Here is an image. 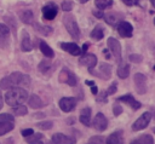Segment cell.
Segmentation results:
<instances>
[{
	"mask_svg": "<svg viewBox=\"0 0 155 144\" xmlns=\"http://www.w3.org/2000/svg\"><path fill=\"white\" fill-rule=\"evenodd\" d=\"M29 85H30V77L27 74H22L19 71L12 73L11 75L4 77L0 81V88L1 90H10V88H13L16 86L24 88V87H29Z\"/></svg>",
	"mask_w": 155,
	"mask_h": 144,
	"instance_id": "cell-1",
	"label": "cell"
},
{
	"mask_svg": "<svg viewBox=\"0 0 155 144\" xmlns=\"http://www.w3.org/2000/svg\"><path fill=\"white\" fill-rule=\"evenodd\" d=\"M5 103L10 106H18L24 104V102L28 99V92L23 87H13L10 88L5 93Z\"/></svg>",
	"mask_w": 155,
	"mask_h": 144,
	"instance_id": "cell-2",
	"label": "cell"
},
{
	"mask_svg": "<svg viewBox=\"0 0 155 144\" xmlns=\"http://www.w3.org/2000/svg\"><path fill=\"white\" fill-rule=\"evenodd\" d=\"M62 19H63V24H64L67 31L70 34V36L75 40L80 39V29H79V25H78V22L75 19V17L73 15L67 13V15L63 16Z\"/></svg>",
	"mask_w": 155,
	"mask_h": 144,
	"instance_id": "cell-3",
	"label": "cell"
},
{
	"mask_svg": "<svg viewBox=\"0 0 155 144\" xmlns=\"http://www.w3.org/2000/svg\"><path fill=\"white\" fill-rule=\"evenodd\" d=\"M107 44H108V50L113 53V56L115 57V61L117 63H121V61H122V52H121L120 42L115 38H109L107 40Z\"/></svg>",
	"mask_w": 155,
	"mask_h": 144,
	"instance_id": "cell-4",
	"label": "cell"
},
{
	"mask_svg": "<svg viewBox=\"0 0 155 144\" xmlns=\"http://www.w3.org/2000/svg\"><path fill=\"white\" fill-rule=\"evenodd\" d=\"M150 120H151V114H150L149 111L143 113V114H142V116H140V117H138V119L133 122V125H132V129L137 132V131H140V129L147 128V126L149 125Z\"/></svg>",
	"mask_w": 155,
	"mask_h": 144,
	"instance_id": "cell-5",
	"label": "cell"
},
{
	"mask_svg": "<svg viewBox=\"0 0 155 144\" xmlns=\"http://www.w3.org/2000/svg\"><path fill=\"white\" fill-rule=\"evenodd\" d=\"M59 81L61 82H64V83H67V85H69V86H75L76 83H78V80H76V76H75V74H73L69 69H67V68H63L62 70H61V73H59Z\"/></svg>",
	"mask_w": 155,
	"mask_h": 144,
	"instance_id": "cell-6",
	"label": "cell"
},
{
	"mask_svg": "<svg viewBox=\"0 0 155 144\" xmlns=\"http://www.w3.org/2000/svg\"><path fill=\"white\" fill-rule=\"evenodd\" d=\"M58 13V7L53 2H48L42 7V18L47 21H52Z\"/></svg>",
	"mask_w": 155,
	"mask_h": 144,
	"instance_id": "cell-7",
	"label": "cell"
},
{
	"mask_svg": "<svg viewBox=\"0 0 155 144\" xmlns=\"http://www.w3.org/2000/svg\"><path fill=\"white\" fill-rule=\"evenodd\" d=\"M133 80H134L136 91L139 94H144L147 92V77H145V75H143L140 73H137V74H134Z\"/></svg>",
	"mask_w": 155,
	"mask_h": 144,
	"instance_id": "cell-8",
	"label": "cell"
},
{
	"mask_svg": "<svg viewBox=\"0 0 155 144\" xmlns=\"http://www.w3.org/2000/svg\"><path fill=\"white\" fill-rule=\"evenodd\" d=\"M76 105V99L74 97H63L59 100V108L64 113H70Z\"/></svg>",
	"mask_w": 155,
	"mask_h": 144,
	"instance_id": "cell-9",
	"label": "cell"
},
{
	"mask_svg": "<svg viewBox=\"0 0 155 144\" xmlns=\"http://www.w3.org/2000/svg\"><path fill=\"white\" fill-rule=\"evenodd\" d=\"M117 33L121 38H131L133 34V27L125 21H121L117 24Z\"/></svg>",
	"mask_w": 155,
	"mask_h": 144,
	"instance_id": "cell-10",
	"label": "cell"
},
{
	"mask_svg": "<svg viewBox=\"0 0 155 144\" xmlns=\"http://www.w3.org/2000/svg\"><path fill=\"white\" fill-rule=\"evenodd\" d=\"M92 125H93V127H94L97 131L103 132V131H105L107 127H108V120H107V117H105L102 113H98V114L94 116Z\"/></svg>",
	"mask_w": 155,
	"mask_h": 144,
	"instance_id": "cell-11",
	"label": "cell"
},
{
	"mask_svg": "<svg viewBox=\"0 0 155 144\" xmlns=\"http://www.w3.org/2000/svg\"><path fill=\"white\" fill-rule=\"evenodd\" d=\"M76 139L71 136H65L63 133H56L52 136L53 144H75Z\"/></svg>",
	"mask_w": 155,
	"mask_h": 144,
	"instance_id": "cell-12",
	"label": "cell"
},
{
	"mask_svg": "<svg viewBox=\"0 0 155 144\" xmlns=\"http://www.w3.org/2000/svg\"><path fill=\"white\" fill-rule=\"evenodd\" d=\"M79 63L82 65H86L88 68H94L97 64V57H96V54L86 53V54L81 56V58L79 59Z\"/></svg>",
	"mask_w": 155,
	"mask_h": 144,
	"instance_id": "cell-13",
	"label": "cell"
},
{
	"mask_svg": "<svg viewBox=\"0 0 155 144\" xmlns=\"http://www.w3.org/2000/svg\"><path fill=\"white\" fill-rule=\"evenodd\" d=\"M117 100L119 102H122V103H126L127 105H130L133 110H138L142 105H140V103L138 102V100H136L134 98H133V96H131V94H125V96H121V97H119L117 98Z\"/></svg>",
	"mask_w": 155,
	"mask_h": 144,
	"instance_id": "cell-14",
	"label": "cell"
},
{
	"mask_svg": "<svg viewBox=\"0 0 155 144\" xmlns=\"http://www.w3.org/2000/svg\"><path fill=\"white\" fill-rule=\"evenodd\" d=\"M21 50L23 52H30L33 50V45L30 41V36L29 33L27 30L22 31V40H21Z\"/></svg>",
	"mask_w": 155,
	"mask_h": 144,
	"instance_id": "cell-15",
	"label": "cell"
},
{
	"mask_svg": "<svg viewBox=\"0 0 155 144\" xmlns=\"http://www.w3.org/2000/svg\"><path fill=\"white\" fill-rule=\"evenodd\" d=\"M61 48L73 56H79L81 54V48L76 45V44H73V42H62L61 44Z\"/></svg>",
	"mask_w": 155,
	"mask_h": 144,
	"instance_id": "cell-16",
	"label": "cell"
},
{
	"mask_svg": "<svg viewBox=\"0 0 155 144\" xmlns=\"http://www.w3.org/2000/svg\"><path fill=\"white\" fill-rule=\"evenodd\" d=\"M105 144H124L122 131H115L111 134H109L105 140Z\"/></svg>",
	"mask_w": 155,
	"mask_h": 144,
	"instance_id": "cell-17",
	"label": "cell"
},
{
	"mask_svg": "<svg viewBox=\"0 0 155 144\" xmlns=\"http://www.w3.org/2000/svg\"><path fill=\"white\" fill-rule=\"evenodd\" d=\"M18 16H19V19L23 23H25V24H33V22H34V13L29 8H25V10L19 11Z\"/></svg>",
	"mask_w": 155,
	"mask_h": 144,
	"instance_id": "cell-18",
	"label": "cell"
},
{
	"mask_svg": "<svg viewBox=\"0 0 155 144\" xmlns=\"http://www.w3.org/2000/svg\"><path fill=\"white\" fill-rule=\"evenodd\" d=\"M80 122L85 126H91V109L84 108L80 113Z\"/></svg>",
	"mask_w": 155,
	"mask_h": 144,
	"instance_id": "cell-19",
	"label": "cell"
},
{
	"mask_svg": "<svg viewBox=\"0 0 155 144\" xmlns=\"http://www.w3.org/2000/svg\"><path fill=\"white\" fill-rule=\"evenodd\" d=\"M39 47H40V51L42 52V54L45 56V57H47V58H52L53 56H54V53H53V50L45 42V41H40V44H39Z\"/></svg>",
	"mask_w": 155,
	"mask_h": 144,
	"instance_id": "cell-20",
	"label": "cell"
},
{
	"mask_svg": "<svg viewBox=\"0 0 155 144\" xmlns=\"http://www.w3.org/2000/svg\"><path fill=\"white\" fill-rule=\"evenodd\" d=\"M28 104H29V106H31L33 109H40V108L42 106V100L40 99L39 96L31 94V96L29 97V99H28Z\"/></svg>",
	"mask_w": 155,
	"mask_h": 144,
	"instance_id": "cell-21",
	"label": "cell"
},
{
	"mask_svg": "<svg viewBox=\"0 0 155 144\" xmlns=\"http://www.w3.org/2000/svg\"><path fill=\"white\" fill-rule=\"evenodd\" d=\"M131 144H154V139L150 134H143L133 142H131Z\"/></svg>",
	"mask_w": 155,
	"mask_h": 144,
	"instance_id": "cell-22",
	"label": "cell"
},
{
	"mask_svg": "<svg viewBox=\"0 0 155 144\" xmlns=\"http://www.w3.org/2000/svg\"><path fill=\"white\" fill-rule=\"evenodd\" d=\"M99 71H101V74H102L104 80H108L111 76V67L109 64H107V63H102L99 65Z\"/></svg>",
	"mask_w": 155,
	"mask_h": 144,
	"instance_id": "cell-23",
	"label": "cell"
},
{
	"mask_svg": "<svg viewBox=\"0 0 155 144\" xmlns=\"http://www.w3.org/2000/svg\"><path fill=\"white\" fill-rule=\"evenodd\" d=\"M15 128L13 121H5V122H0V136H4L5 133L12 131Z\"/></svg>",
	"mask_w": 155,
	"mask_h": 144,
	"instance_id": "cell-24",
	"label": "cell"
},
{
	"mask_svg": "<svg viewBox=\"0 0 155 144\" xmlns=\"http://www.w3.org/2000/svg\"><path fill=\"white\" fill-rule=\"evenodd\" d=\"M90 36L94 40H101L103 36H104V30H103V27L102 25H96V28L91 31Z\"/></svg>",
	"mask_w": 155,
	"mask_h": 144,
	"instance_id": "cell-25",
	"label": "cell"
},
{
	"mask_svg": "<svg viewBox=\"0 0 155 144\" xmlns=\"http://www.w3.org/2000/svg\"><path fill=\"white\" fill-rule=\"evenodd\" d=\"M117 75L121 79H126L130 75V65L128 64H120L117 68Z\"/></svg>",
	"mask_w": 155,
	"mask_h": 144,
	"instance_id": "cell-26",
	"label": "cell"
},
{
	"mask_svg": "<svg viewBox=\"0 0 155 144\" xmlns=\"http://www.w3.org/2000/svg\"><path fill=\"white\" fill-rule=\"evenodd\" d=\"M34 24V27L36 28V30L39 31V33H41V34H44L45 36H47V35H50L51 33H52V28L51 27H48V25H41V24H39V23H33Z\"/></svg>",
	"mask_w": 155,
	"mask_h": 144,
	"instance_id": "cell-27",
	"label": "cell"
},
{
	"mask_svg": "<svg viewBox=\"0 0 155 144\" xmlns=\"http://www.w3.org/2000/svg\"><path fill=\"white\" fill-rule=\"evenodd\" d=\"M94 5L99 10H105L113 5V0H94Z\"/></svg>",
	"mask_w": 155,
	"mask_h": 144,
	"instance_id": "cell-28",
	"label": "cell"
},
{
	"mask_svg": "<svg viewBox=\"0 0 155 144\" xmlns=\"http://www.w3.org/2000/svg\"><path fill=\"white\" fill-rule=\"evenodd\" d=\"M39 70L42 73V74H46L50 69H51V62L48 61V59H44V61H41L40 63H39Z\"/></svg>",
	"mask_w": 155,
	"mask_h": 144,
	"instance_id": "cell-29",
	"label": "cell"
},
{
	"mask_svg": "<svg viewBox=\"0 0 155 144\" xmlns=\"http://www.w3.org/2000/svg\"><path fill=\"white\" fill-rule=\"evenodd\" d=\"M28 113V109L27 106H24L23 104L22 105H18V106H15L13 108V114L17 115V116H21V115H25Z\"/></svg>",
	"mask_w": 155,
	"mask_h": 144,
	"instance_id": "cell-30",
	"label": "cell"
},
{
	"mask_svg": "<svg viewBox=\"0 0 155 144\" xmlns=\"http://www.w3.org/2000/svg\"><path fill=\"white\" fill-rule=\"evenodd\" d=\"M41 138H42V134H41V133H33V134L25 137V140H27L28 143H34V142L40 140Z\"/></svg>",
	"mask_w": 155,
	"mask_h": 144,
	"instance_id": "cell-31",
	"label": "cell"
},
{
	"mask_svg": "<svg viewBox=\"0 0 155 144\" xmlns=\"http://www.w3.org/2000/svg\"><path fill=\"white\" fill-rule=\"evenodd\" d=\"M53 126L52 121H42V122H38L36 127H39L40 129H51Z\"/></svg>",
	"mask_w": 155,
	"mask_h": 144,
	"instance_id": "cell-32",
	"label": "cell"
},
{
	"mask_svg": "<svg viewBox=\"0 0 155 144\" xmlns=\"http://www.w3.org/2000/svg\"><path fill=\"white\" fill-rule=\"evenodd\" d=\"M103 142H104V139L102 136H93L88 139L87 144H103Z\"/></svg>",
	"mask_w": 155,
	"mask_h": 144,
	"instance_id": "cell-33",
	"label": "cell"
},
{
	"mask_svg": "<svg viewBox=\"0 0 155 144\" xmlns=\"http://www.w3.org/2000/svg\"><path fill=\"white\" fill-rule=\"evenodd\" d=\"M0 36L10 38V28L2 23H0Z\"/></svg>",
	"mask_w": 155,
	"mask_h": 144,
	"instance_id": "cell-34",
	"label": "cell"
},
{
	"mask_svg": "<svg viewBox=\"0 0 155 144\" xmlns=\"http://www.w3.org/2000/svg\"><path fill=\"white\" fill-rule=\"evenodd\" d=\"M61 6H62V10L65 11V12H69L70 10H73V2L69 1V0H64Z\"/></svg>",
	"mask_w": 155,
	"mask_h": 144,
	"instance_id": "cell-35",
	"label": "cell"
},
{
	"mask_svg": "<svg viewBox=\"0 0 155 144\" xmlns=\"http://www.w3.org/2000/svg\"><path fill=\"white\" fill-rule=\"evenodd\" d=\"M104 18H105V22L108 24H110V25H115L116 21L119 19V18H115L114 15H107V16H104Z\"/></svg>",
	"mask_w": 155,
	"mask_h": 144,
	"instance_id": "cell-36",
	"label": "cell"
},
{
	"mask_svg": "<svg viewBox=\"0 0 155 144\" xmlns=\"http://www.w3.org/2000/svg\"><path fill=\"white\" fill-rule=\"evenodd\" d=\"M130 62H132V63H140L142 62V56L140 54H136V53H133V54H131L130 56Z\"/></svg>",
	"mask_w": 155,
	"mask_h": 144,
	"instance_id": "cell-37",
	"label": "cell"
},
{
	"mask_svg": "<svg viewBox=\"0 0 155 144\" xmlns=\"http://www.w3.org/2000/svg\"><path fill=\"white\" fill-rule=\"evenodd\" d=\"M5 121H13V116H11L10 114H1L0 122H5Z\"/></svg>",
	"mask_w": 155,
	"mask_h": 144,
	"instance_id": "cell-38",
	"label": "cell"
},
{
	"mask_svg": "<svg viewBox=\"0 0 155 144\" xmlns=\"http://www.w3.org/2000/svg\"><path fill=\"white\" fill-rule=\"evenodd\" d=\"M116 86H117V83H116V82H113V83L109 86V88H108V92H107V93H108V94H114V93L116 92V90H117V88H116Z\"/></svg>",
	"mask_w": 155,
	"mask_h": 144,
	"instance_id": "cell-39",
	"label": "cell"
},
{
	"mask_svg": "<svg viewBox=\"0 0 155 144\" xmlns=\"http://www.w3.org/2000/svg\"><path fill=\"white\" fill-rule=\"evenodd\" d=\"M113 113H114V115H115V116H117L119 114H121V113H122V108H121L120 105H117V104H116V105H114V108H113Z\"/></svg>",
	"mask_w": 155,
	"mask_h": 144,
	"instance_id": "cell-40",
	"label": "cell"
},
{
	"mask_svg": "<svg viewBox=\"0 0 155 144\" xmlns=\"http://www.w3.org/2000/svg\"><path fill=\"white\" fill-rule=\"evenodd\" d=\"M33 133H34V131H33L31 128L22 129V136H23V137H28V136H30V134H33Z\"/></svg>",
	"mask_w": 155,
	"mask_h": 144,
	"instance_id": "cell-41",
	"label": "cell"
},
{
	"mask_svg": "<svg viewBox=\"0 0 155 144\" xmlns=\"http://www.w3.org/2000/svg\"><path fill=\"white\" fill-rule=\"evenodd\" d=\"M122 1H124V4H126L127 6H133V5H136V4L139 2V0H122Z\"/></svg>",
	"mask_w": 155,
	"mask_h": 144,
	"instance_id": "cell-42",
	"label": "cell"
},
{
	"mask_svg": "<svg viewBox=\"0 0 155 144\" xmlns=\"http://www.w3.org/2000/svg\"><path fill=\"white\" fill-rule=\"evenodd\" d=\"M92 13H93V16H96V17H98V18H102V17H104V13L102 12V10H99V11L94 10Z\"/></svg>",
	"mask_w": 155,
	"mask_h": 144,
	"instance_id": "cell-43",
	"label": "cell"
},
{
	"mask_svg": "<svg viewBox=\"0 0 155 144\" xmlns=\"http://www.w3.org/2000/svg\"><path fill=\"white\" fill-rule=\"evenodd\" d=\"M87 47H88V44H84L81 47V53H85L87 51Z\"/></svg>",
	"mask_w": 155,
	"mask_h": 144,
	"instance_id": "cell-44",
	"label": "cell"
},
{
	"mask_svg": "<svg viewBox=\"0 0 155 144\" xmlns=\"http://www.w3.org/2000/svg\"><path fill=\"white\" fill-rule=\"evenodd\" d=\"M91 92H92L93 94H97V92H98V90H97V87H96V85H93V86H91Z\"/></svg>",
	"mask_w": 155,
	"mask_h": 144,
	"instance_id": "cell-45",
	"label": "cell"
},
{
	"mask_svg": "<svg viewBox=\"0 0 155 144\" xmlns=\"http://www.w3.org/2000/svg\"><path fill=\"white\" fill-rule=\"evenodd\" d=\"M44 116H45V114H42V113H38V114L34 115V117H36V119H41V117H44Z\"/></svg>",
	"mask_w": 155,
	"mask_h": 144,
	"instance_id": "cell-46",
	"label": "cell"
},
{
	"mask_svg": "<svg viewBox=\"0 0 155 144\" xmlns=\"http://www.w3.org/2000/svg\"><path fill=\"white\" fill-rule=\"evenodd\" d=\"M85 83H86V85H88V86H93V85H94V81H91V80H86V81H85Z\"/></svg>",
	"mask_w": 155,
	"mask_h": 144,
	"instance_id": "cell-47",
	"label": "cell"
},
{
	"mask_svg": "<svg viewBox=\"0 0 155 144\" xmlns=\"http://www.w3.org/2000/svg\"><path fill=\"white\" fill-rule=\"evenodd\" d=\"M2 104H4V100H2V96L0 94V110H1V108H2Z\"/></svg>",
	"mask_w": 155,
	"mask_h": 144,
	"instance_id": "cell-48",
	"label": "cell"
},
{
	"mask_svg": "<svg viewBox=\"0 0 155 144\" xmlns=\"http://www.w3.org/2000/svg\"><path fill=\"white\" fill-rule=\"evenodd\" d=\"M104 54L107 56V58H110V54H109V52H108V50H104Z\"/></svg>",
	"mask_w": 155,
	"mask_h": 144,
	"instance_id": "cell-49",
	"label": "cell"
},
{
	"mask_svg": "<svg viewBox=\"0 0 155 144\" xmlns=\"http://www.w3.org/2000/svg\"><path fill=\"white\" fill-rule=\"evenodd\" d=\"M88 0H79V2H81V4H85V2H87Z\"/></svg>",
	"mask_w": 155,
	"mask_h": 144,
	"instance_id": "cell-50",
	"label": "cell"
},
{
	"mask_svg": "<svg viewBox=\"0 0 155 144\" xmlns=\"http://www.w3.org/2000/svg\"><path fill=\"white\" fill-rule=\"evenodd\" d=\"M30 144H42L40 140H38V142H34V143H30Z\"/></svg>",
	"mask_w": 155,
	"mask_h": 144,
	"instance_id": "cell-51",
	"label": "cell"
},
{
	"mask_svg": "<svg viewBox=\"0 0 155 144\" xmlns=\"http://www.w3.org/2000/svg\"><path fill=\"white\" fill-rule=\"evenodd\" d=\"M150 2H151V5H153L154 8H155V0H150Z\"/></svg>",
	"mask_w": 155,
	"mask_h": 144,
	"instance_id": "cell-52",
	"label": "cell"
},
{
	"mask_svg": "<svg viewBox=\"0 0 155 144\" xmlns=\"http://www.w3.org/2000/svg\"><path fill=\"white\" fill-rule=\"evenodd\" d=\"M46 144H52V142H47V143H46Z\"/></svg>",
	"mask_w": 155,
	"mask_h": 144,
	"instance_id": "cell-53",
	"label": "cell"
},
{
	"mask_svg": "<svg viewBox=\"0 0 155 144\" xmlns=\"http://www.w3.org/2000/svg\"><path fill=\"white\" fill-rule=\"evenodd\" d=\"M153 132H154V133H155V128H153Z\"/></svg>",
	"mask_w": 155,
	"mask_h": 144,
	"instance_id": "cell-54",
	"label": "cell"
},
{
	"mask_svg": "<svg viewBox=\"0 0 155 144\" xmlns=\"http://www.w3.org/2000/svg\"><path fill=\"white\" fill-rule=\"evenodd\" d=\"M154 24H155V18H154Z\"/></svg>",
	"mask_w": 155,
	"mask_h": 144,
	"instance_id": "cell-55",
	"label": "cell"
},
{
	"mask_svg": "<svg viewBox=\"0 0 155 144\" xmlns=\"http://www.w3.org/2000/svg\"><path fill=\"white\" fill-rule=\"evenodd\" d=\"M154 70H155V65H154Z\"/></svg>",
	"mask_w": 155,
	"mask_h": 144,
	"instance_id": "cell-56",
	"label": "cell"
}]
</instances>
